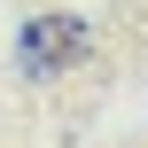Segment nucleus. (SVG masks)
<instances>
[{
    "instance_id": "nucleus-1",
    "label": "nucleus",
    "mask_w": 148,
    "mask_h": 148,
    "mask_svg": "<svg viewBox=\"0 0 148 148\" xmlns=\"http://www.w3.org/2000/svg\"><path fill=\"white\" fill-rule=\"evenodd\" d=\"M70 39H78V23H70V16H47V23L23 39V62H31V70H55V55H62Z\"/></svg>"
}]
</instances>
